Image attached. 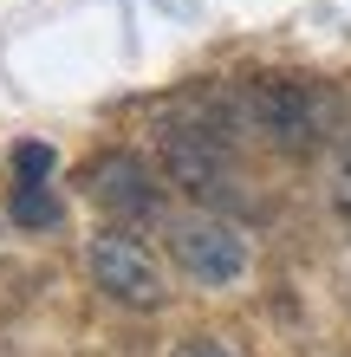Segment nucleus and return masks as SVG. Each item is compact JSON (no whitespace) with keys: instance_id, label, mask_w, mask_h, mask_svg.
Returning a JSON list of instances; mask_svg holds the SVG:
<instances>
[{"instance_id":"f257e3e1","label":"nucleus","mask_w":351,"mask_h":357,"mask_svg":"<svg viewBox=\"0 0 351 357\" xmlns=\"http://www.w3.org/2000/svg\"><path fill=\"white\" fill-rule=\"evenodd\" d=\"M234 123L241 130H254L267 150L280 156H313L325 137H332L338 123V98L319 85V78H254V85H241L234 98Z\"/></svg>"},{"instance_id":"f03ea898","label":"nucleus","mask_w":351,"mask_h":357,"mask_svg":"<svg viewBox=\"0 0 351 357\" xmlns=\"http://www.w3.org/2000/svg\"><path fill=\"white\" fill-rule=\"evenodd\" d=\"M234 104L221 98L215 111H189L163 123V176L176 188H189L195 202L228 195L234 188Z\"/></svg>"},{"instance_id":"7ed1b4c3","label":"nucleus","mask_w":351,"mask_h":357,"mask_svg":"<svg viewBox=\"0 0 351 357\" xmlns=\"http://www.w3.org/2000/svg\"><path fill=\"white\" fill-rule=\"evenodd\" d=\"M163 247H170V260L182 280L195 286H234L247 273V241L228 215H215V208H182V215L163 221Z\"/></svg>"},{"instance_id":"20e7f679","label":"nucleus","mask_w":351,"mask_h":357,"mask_svg":"<svg viewBox=\"0 0 351 357\" xmlns=\"http://www.w3.org/2000/svg\"><path fill=\"white\" fill-rule=\"evenodd\" d=\"M85 273H91V286L105 292V299L130 305V312H156L163 299H170L156 254H150L143 241H130V234H91V247H85Z\"/></svg>"},{"instance_id":"39448f33","label":"nucleus","mask_w":351,"mask_h":357,"mask_svg":"<svg viewBox=\"0 0 351 357\" xmlns=\"http://www.w3.org/2000/svg\"><path fill=\"white\" fill-rule=\"evenodd\" d=\"M78 188H85L111 221H156V215H163V182H156L150 162L130 156V150L91 156L85 169H78Z\"/></svg>"},{"instance_id":"423d86ee","label":"nucleus","mask_w":351,"mask_h":357,"mask_svg":"<svg viewBox=\"0 0 351 357\" xmlns=\"http://www.w3.org/2000/svg\"><path fill=\"white\" fill-rule=\"evenodd\" d=\"M7 215H13L20 227H59V195H52V182H13Z\"/></svg>"},{"instance_id":"0eeeda50","label":"nucleus","mask_w":351,"mask_h":357,"mask_svg":"<svg viewBox=\"0 0 351 357\" xmlns=\"http://www.w3.org/2000/svg\"><path fill=\"white\" fill-rule=\"evenodd\" d=\"M325 202H332V215L351 227V137L332 150V162H325Z\"/></svg>"},{"instance_id":"6e6552de","label":"nucleus","mask_w":351,"mask_h":357,"mask_svg":"<svg viewBox=\"0 0 351 357\" xmlns=\"http://www.w3.org/2000/svg\"><path fill=\"white\" fill-rule=\"evenodd\" d=\"M13 176L20 182H52V150L46 143H20L13 150Z\"/></svg>"},{"instance_id":"1a4fd4ad","label":"nucleus","mask_w":351,"mask_h":357,"mask_svg":"<svg viewBox=\"0 0 351 357\" xmlns=\"http://www.w3.org/2000/svg\"><path fill=\"white\" fill-rule=\"evenodd\" d=\"M170 357H234V351L221 344V338H209V331H195V338H182Z\"/></svg>"}]
</instances>
